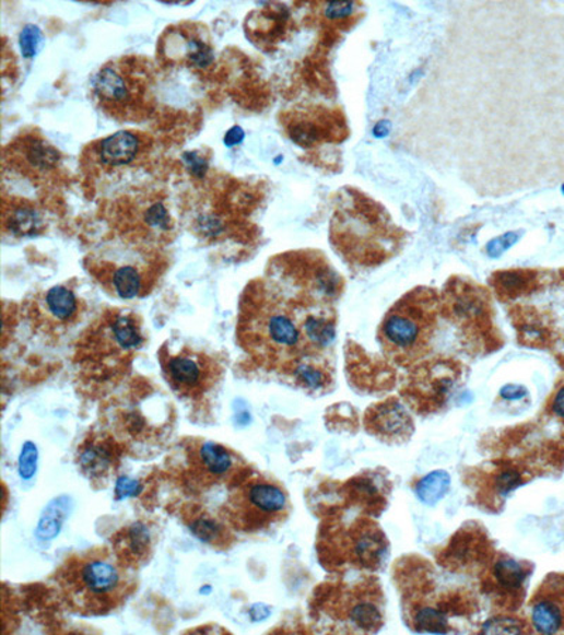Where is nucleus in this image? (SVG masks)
Wrapping results in <instances>:
<instances>
[{"instance_id":"bb28decb","label":"nucleus","mask_w":564,"mask_h":635,"mask_svg":"<svg viewBox=\"0 0 564 635\" xmlns=\"http://www.w3.org/2000/svg\"><path fill=\"white\" fill-rule=\"evenodd\" d=\"M43 42V33L36 24H27L24 26L19 36V46H21L22 56L32 60V58L37 56L38 50H40Z\"/></svg>"},{"instance_id":"dca6fc26","label":"nucleus","mask_w":564,"mask_h":635,"mask_svg":"<svg viewBox=\"0 0 564 635\" xmlns=\"http://www.w3.org/2000/svg\"><path fill=\"white\" fill-rule=\"evenodd\" d=\"M380 589L362 588L350 596L349 619L363 632H378L383 625Z\"/></svg>"},{"instance_id":"4468645a","label":"nucleus","mask_w":564,"mask_h":635,"mask_svg":"<svg viewBox=\"0 0 564 635\" xmlns=\"http://www.w3.org/2000/svg\"><path fill=\"white\" fill-rule=\"evenodd\" d=\"M78 314H80V303L74 291L66 285H56L43 295L40 318L42 321H46V328L57 331V329L70 327L77 321Z\"/></svg>"},{"instance_id":"423d86ee","label":"nucleus","mask_w":564,"mask_h":635,"mask_svg":"<svg viewBox=\"0 0 564 635\" xmlns=\"http://www.w3.org/2000/svg\"><path fill=\"white\" fill-rule=\"evenodd\" d=\"M240 337L247 351L257 353L262 358L291 355L304 342L303 333L294 319L277 308H267L260 313V317H250L247 322L243 321Z\"/></svg>"},{"instance_id":"f257e3e1","label":"nucleus","mask_w":564,"mask_h":635,"mask_svg":"<svg viewBox=\"0 0 564 635\" xmlns=\"http://www.w3.org/2000/svg\"><path fill=\"white\" fill-rule=\"evenodd\" d=\"M55 581L61 602L85 618L116 612L136 589L131 569L121 565L109 548H92L67 556Z\"/></svg>"},{"instance_id":"f03ea898","label":"nucleus","mask_w":564,"mask_h":635,"mask_svg":"<svg viewBox=\"0 0 564 635\" xmlns=\"http://www.w3.org/2000/svg\"><path fill=\"white\" fill-rule=\"evenodd\" d=\"M289 513V498L280 484L260 474L243 477L231 489L222 518L232 530L255 534L279 525Z\"/></svg>"},{"instance_id":"9d476101","label":"nucleus","mask_w":564,"mask_h":635,"mask_svg":"<svg viewBox=\"0 0 564 635\" xmlns=\"http://www.w3.org/2000/svg\"><path fill=\"white\" fill-rule=\"evenodd\" d=\"M153 534L143 521H134L111 537V550L121 565L131 571L145 564L153 554Z\"/></svg>"},{"instance_id":"a211bd4d","label":"nucleus","mask_w":564,"mask_h":635,"mask_svg":"<svg viewBox=\"0 0 564 635\" xmlns=\"http://www.w3.org/2000/svg\"><path fill=\"white\" fill-rule=\"evenodd\" d=\"M192 534L205 544L216 548V550H227L235 542L231 526L225 520L218 521L211 514L198 510L185 518Z\"/></svg>"},{"instance_id":"ddd939ff","label":"nucleus","mask_w":564,"mask_h":635,"mask_svg":"<svg viewBox=\"0 0 564 635\" xmlns=\"http://www.w3.org/2000/svg\"><path fill=\"white\" fill-rule=\"evenodd\" d=\"M95 337L101 338L98 341H102V348L108 355L136 351L144 342L138 319L125 314L111 315L106 319L104 329L101 328Z\"/></svg>"},{"instance_id":"1a4fd4ad","label":"nucleus","mask_w":564,"mask_h":635,"mask_svg":"<svg viewBox=\"0 0 564 635\" xmlns=\"http://www.w3.org/2000/svg\"><path fill=\"white\" fill-rule=\"evenodd\" d=\"M534 630L542 634L564 633V575H549L531 602Z\"/></svg>"},{"instance_id":"c756f323","label":"nucleus","mask_w":564,"mask_h":635,"mask_svg":"<svg viewBox=\"0 0 564 635\" xmlns=\"http://www.w3.org/2000/svg\"><path fill=\"white\" fill-rule=\"evenodd\" d=\"M296 377H298L303 385L310 387V389H319V387L324 386L325 383L322 371L310 365V363H301V365L296 367Z\"/></svg>"},{"instance_id":"393cba45","label":"nucleus","mask_w":564,"mask_h":635,"mask_svg":"<svg viewBox=\"0 0 564 635\" xmlns=\"http://www.w3.org/2000/svg\"><path fill=\"white\" fill-rule=\"evenodd\" d=\"M303 331L304 342L306 341L315 348L328 345L334 337L333 325L325 318L309 317L304 324Z\"/></svg>"},{"instance_id":"f704fd0d","label":"nucleus","mask_w":564,"mask_h":635,"mask_svg":"<svg viewBox=\"0 0 564 635\" xmlns=\"http://www.w3.org/2000/svg\"><path fill=\"white\" fill-rule=\"evenodd\" d=\"M551 411L554 416L564 425V386L556 391L551 402Z\"/></svg>"},{"instance_id":"6ab92c4d","label":"nucleus","mask_w":564,"mask_h":635,"mask_svg":"<svg viewBox=\"0 0 564 635\" xmlns=\"http://www.w3.org/2000/svg\"><path fill=\"white\" fill-rule=\"evenodd\" d=\"M529 572L518 561L510 560V557L503 556L495 564L493 571L494 589L501 591V595L517 596L519 590L524 589L525 580L528 578Z\"/></svg>"},{"instance_id":"6e6552de","label":"nucleus","mask_w":564,"mask_h":635,"mask_svg":"<svg viewBox=\"0 0 564 635\" xmlns=\"http://www.w3.org/2000/svg\"><path fill=\"white\" fill-rule=\"evenodd\" d=\"M187 478L192 486L209 491L236 479L240 473L237 457L225 446L216 443H199L188 452Z\"/></svg>"},{"instance_id":"c9c22d12","label":"nucleus","mask_w":564,"mask_h":635,"mask_svg":"<svg viewBox=\"0 0 564 635\" xmlns=\"http://www.w3.org/2000/svg\"><path fill=\"white\" fill-rule=\"evenodd\" d=\"M527 395L528 391L521 386L508 385L503 387V390H501V397L505 400H519Z\"/></svg>"},{"instance_id":"b1692460","label":"nucleus","mask_w":564,"mask_h":635,"mask_svg":"<svg viewBox=\"0 0 564 635\" xmlns=\"http://www.w3.org/2000/svg\"><path fill=\"white\" fill-rule=\"evenodd\" d=\"M7 227L13 235L27 237L36 236L43 230V223L40 215L33 208L19 207L7 217Z\"/></svg>"},{"instance_id":"473e14b6","label":"nucleus","mask_w":564,"mask_h":635,"mask_svg":"<svg viewBox=\"0 0 564 635\" xmlns=\"http://www.w3.org/2000/svg\"><path fill=\"white\" fill-rule=\"evenodd\" d=\"M139 483L136 480H131L129 478H121L119 479L118 484H116V494H118V498H125L129 496H136V494L140 491Z\"/></svg>"},{"instance_id":"4be33fe9","label":"nucleus","mask_w":564,"mask_h":635,"mask_svg":"<svg viewBox=\"0 0 564 635\" xmlns=\"http://www.w3.org/2000/svg\"><path fill=\"white\" fill-rule=\"evenodd\" d=\"M110 284L120 298L131 299L140 295L144 281L141 271L136 266L125 264L116 268L110 275Z\"/></svg>"},{"instance_id":"f3484780","label":"nucleus","mask_w":564,"mask_h":635,"mask_svg":"<svg viewBox=\"0 0 564 635\" xmlns=\"http://www.w3.org/2000/svg\"><path fill=\"white\" fill-rule=\"evenodd\" d=\"M12 152L31 172L46 173L57 167L60 153L51 144L34 136H24L14 143Z\"/></svg>"},{"instance_id":"c85d7f7f","label":"nucleus","mask_w":564,"mask_h":635,"mask_svg":"<svg viewBox=\"0 0 564 635\" xmlns=\"http://www.w3.org/2000/svg\"><path fill=\"white\" fill-rule=\"evenodd\" d=\"M37 469V448L32 443L23 446L21 459H19V473L23 479H31Z\"/></svg>"},{"instance_id":"0eeeda50","label":"nucleus","mask_w":564,"mask_h":635,"mask_svg":"<svg viewBox=\"0 0 564 635\" xmlns=\"http://www.w3.org/2000/svg\"><path fill=\"white\" fill-rule=\"evenodd\" d=\"M158 56L169 66L205 70L215 61V50L205 27L197 23L175 24L158 42Z\"/></svg>"},{"instance_id":"72a5a7b5","label":"nucleus","mask_w":564,"mask_h":635,"mask_svg":"<svg viewBox=\"0 0 564 635\" xmlns=\"http://www.w3.org/2000/svg\"><path fill=\"white\" fill-rule=\"evenodd\" d=\"M352 11L353 4L350 2H333L328 4V8H326V14H328L329 17L348 16Z\"/></svg>"},{"instance_id":"412c9836","label":"nucleus","mask_w":564,"mask_h":635,"mask_svg":"<svg viewBox=\"0 0 564 635\" xmlns=\"http://www.w3.org/2000/svg\"><path fill=\"white\" fill-rule=\"evenodd\" d=\"M493 284L497 293L507 297H518L531 291L537 284V273L534 271H501L495 274Z\"/></svg>"},{"instance_id":"7c9ffc66","label":"nucleus","mask_w":564,"mask_h":635,"mask_svg":"<svg viewBox=\"0 0 564 635\" xmlns=\"http://www.w3.org/2000/svg\"><path fill=\"white\" fill-rule=\"evenodd\" d=\"M518 240V236L515 234H505L504 236L497 237L493 242H490L487 246V251L491 257H498L507 251L510 246Z\"/></svg>"},{"instance_id":"aec40b11","label":"nucleus","mask_w":564,"mask_h":635,"mask_svg":"<svg viewBox=\"0 0 564 635\" xmlns=\"http://www.w3.org/2000/svg\"><path fill=\"white\" fill-rule=\"evenodd\" d=\"M80 467L90 479L105 478L114 467V454L106 444H87L80 455Z\"/></svg>"},{"instance_id":"f8f14e48","label":"nucleus","mask_w":564,"mask_h":635,"mask_svg":"<svg viewBox=\"0 0 564 635\" xmlns=\"http://www.w3.org/2000/svg\"><path fill=\"white\" fill-rule=\"evenodd\" d=\"M367 430L384 440H406L413 431L411 415L396 400L381 402L367 413Z\"/></svg>"},{"instance_id":"39448f33","label":"nucleus","mask_w":564,"mask_h":635,"mask_svg":"<svg viewBox=\"0 0 564 635\" xmlns=\"http://www.w3.org/2000/svg\"><path fill=\"white\" fill-rule=\"evenodd\" d=\"M165 380L178 396L201 400L221 380L222 367L208 353L185 348L177 353L160 355Z\"/></svg>"},{"instance_id":"9b49d317","label":"nucleus","mask_w":564,"mask_h":635,"mask_svg":"<svg viewBox=\"0 0 564 635\" xmlns=\"http://www.w3.org/2000/svg\"><path fill=\"white\" fill-rule=\"evenodd\" d=\"M387 538L368 520H359L350 530V561L362 568L376 569L387 555Z\"/></svg>"},{"instance_id":"7ed1b4c3","label":"nucleus","mask_w":564,"mask_h":635,"mask_svg":"<svg viewBox=\"0 0 564 635\" xmlns=\"http://www.w3.org/2000/svg\"><path fill=\"white\" fill-rule=\"evenodd\" d=\"M152 71L140 58H120L102 67L92 79V91L101 108L119 119H136L149 102Z\"/></svg>"},{"instance_id":"cd10ccee","label":"nucleus","mask_w":564,"mask_h":635,"mask_svg":"<svg viewBox=\"0 0 564 635\" xmlns=\"http://www.w3.org/2000/svg\"><path fill=\"white\" fill-rule=\"evenodd\" d=\"M524 632V624L509 618H497L484 624L485 634H519Z\"/></svg>"},{"instance_id":"2eb2a0df","label":"nucleus","mask_w":564,"mask_h":635,"mask_svg":"<svg viewBox=\"0 0 564 635\" xmlns=\"http://www.w3.org/2000/svg\"><path fill=\"white\" fill-rule=\"evenodd\" d=\"M140 139L138 134L121 130L99 140L94 145L96 160L104 167H121L133 162L140 152Z\"/></svg>"},{"instance_id":"a878e982","label":"nucleus","mask_w":564,"mask_h":635,"mask_svg":"<svg viewBox=\"0 0 564 635\" xmlns=\"http://www.w3.org/2000/svg\"><path fill=\"white\" fill-rule=\"evenodd\" d=\"M415 630L420 633H446L449 624L445 615L434 609H423L415 618Z\"/></svg>"},{"instance_id":"2f4dec72","label":"nucleus","mask_w":564,"mask_h":635,"mask_svg":"<svg viewBox=\"0 0 564 635\" xmlns=\"http://www.w3.org/2000/svg\"><path fill=\"white\" fill-rule=\"evenodd\" d=\"M184 160L193 176L202 177L207 173L208 162L205 158L199 156L198 152L185 153Z\"/></svg>"},{"instance_id":"e433bc0d","label":"nucleus","mask_w":564,"mask_h":635,"mask_svg":"<svg viewBox=\"0 0 564 635\" xmlns=\"http://www.w3.org/2000/svg\"><path fill=\"white\" fill-rule=\"evenodd\" d=\"M243 139H245V130L240 126H233L225 136V144L227 148H233V145L240 144Z\"/></svg>"},{"instance_id":"20e7f679","label":"nucleus","mask_w":564,"mask_h":635,"mask_svg":"<svg viewBox=\"0 0 564 635\" xmlns=\"http://www.w3.org/2000/svg\"><path fill=\"white\" fill-rule=\"evenodd\" d=\"M435 309L432 291L416 290L401 299L383 322L381 341L387 351L400 358L421 355L434 333Z\"/></svg>"},{"instance_id":"5701e85b","label":"nucleus","mask_w":564,"mask_h":635,"mask_svg":"<svg viewBox=\"0 0 564 635\" xmlns=\"http://www.w3.org/2000/svg\"><path fill=\"white\" fill-rule=\"evenodd\" d=\"M450 489V477L445 470H435L416 484V496L427 506H434L446 496Z\"/></svg>"}]
</instances>
